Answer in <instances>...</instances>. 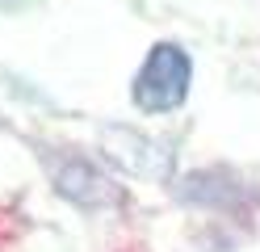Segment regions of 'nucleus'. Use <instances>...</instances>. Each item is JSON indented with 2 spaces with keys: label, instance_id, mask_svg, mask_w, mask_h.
<instances>
[{
  "label": "nucleus",
  "instance_id": "obj_1",
  "mask_svg": "<svg viewBox=\"0 0 260 252\" xmlns=\"http://www.w3.org/2000/svg\"><path fill=\"white\" fill-rule=\"evenodd\" d=\"M193 89V59L181 42H155L147 50L143 67L135 72L130 84V101L143 114H172L189 101Z\"/></svg>",
  "mask_w": 260,
  "mask_h": 252
},
{
  "label": "nucleus",
  "instance_id": "obj_2",
  "mask_svg": "<svg viewBox=\"0 0 260 252\" xmlns=\"http://www.w3.org/2000/svg\"><path fill=\"white\" fill-rule=\"evenodd\" d=\"M42 160H46V173H51L55 193L68 198L72 206H80V210H105V206H118V202L126 198L122 185L113 181L96 160L80 156V151L42 147Z\"/></svg>",
  "mask_w": 260,
  "mask_h": 252
},
{
  "label": "nucleus",
  "instance_id": "obj_3",
  "mask_svg": "<svg viewBox=\"0 0 260 252\" xmlns=\"http://www.w3.org/2000/svg\"><path fill=\"white\" fill-rule=\"evenodd\" d=\"M105 139H109V147H105V151H113V156H118V160L130 168V173L151 177V181H164V177L172 173V151H168L164 143L147 139V134L113 126V130H105Z\"/></svg>",
  "mask_w": 260,
  "mask_h": 252
}]
</instances>
